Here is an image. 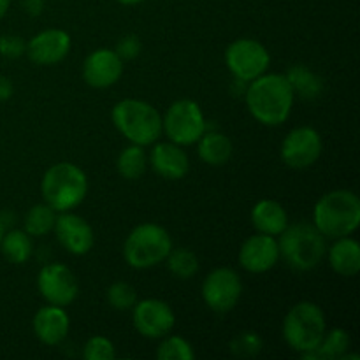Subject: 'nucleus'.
Here are the masks:
<instances>
[{
  "instance_id": "obj_16",
  "label": "nucleus",
  "mask_w": 360,
  "mask_h": 360,
  "mask_svg": "<svg viewBox=\"0 0 360 360\" xmlns=\"http://www.w3.org/2000/svg\"><path fill=\"white\" fill-rule=\"evenodd\" d=\"M280 260L278 239L267 234H253L239 248V264L245 271L262 274L273 269Z\"/></svg>"
},
{
  "instance_id": "obj_36",
  "label": "nucleus",
  "mask_w": 360,
  "mask_h": 360,
  "mask_svg": "<svg viewBox=\"0 0 360 360\" xmlns=\"http://www.w3.org/2000/svg\"><path fill=\"white\" fill-rule=\"evenodd\" d=\"M14 86L6 76H0V101H9L13 97Z\"/></svg>"
},
{
  "instance_id": "obj_21",
  "label": "nucleus",
  "mask_w": 360,
  "mask_h": 360,
  "mask_svg": "<svg viewBox=\"0 0 360 360\" xmlns=\"http://www.w3.org/2000/svg\"><path fill=\"white\" fill-rule=\"evenodd\" d=\"M327 257L333 271L340 276L352 278L360 271V245L357 239L345 236L334 239V245L327 248Z\"/></svg>"
},
{
  "instance_id": "obj_15",
  "label": "nucleus",
  "mask_w": 360,
  "mask_h": 360,
  "mask_svg": "<svg viewBox=\"0 0 360 360\" xmlns=\"http://www.w3.org/2000/svg\"><path fill=\"white\" fill-rule=\"evenodd\" d=\"M70 46H72V41L65 30L48 28V30L39 32L27 42L25 53L37 65H55V63L65 60L70 51Z\"/></svg>"
},
{
  "instance_id": "obj_26",
  "label": "nucleus",
  "mask_w": 360,
  "mask_h": 360,
  "mask_svg": "<svg viewBox=\"0 0 360 360\" xmlns=\"http://www.w3.org/2000/svg\"><path fill=\"white\" fill-rule=\"evenodd\" d=\"M116 169H118V174L129 181L139 179L148 169V153L144 151V146L130 144L125 150H122L116 160Z\"/></svg>"
},
{
  "instance_id": "obj_34",
  "label": "nucleus",
  "mask_w": 360,
  "mask_h": 360,
  "mask_svg": "<svg viewBox=\"0 0 360 360\" xmlns=\"http://www.w3.org/2000/svg\"><path fill=\"white\" fill-rule=\"evenodd\" d=\"M141 49H143V46H141L139 37L134 34H129V35H125V37L120 39L118 44H116L115 51L118 53V56L122 60H134L139 56Z\"/></svg>"
},
{
  "instance_id": "obj_6",
  "label": "nucleus",
  "mask_w": 360,
  "mask_h": 360,
  "mask_svg": "<svg viewBox=\"0 0 360 360\" xmlns=\"http://www.w3.org/2000/svg\"><path fill=\"white\" fill-rule=\"evenodd\" d=\"M283 340L292 350L306 354L319 347L327 330L322 308L311 301H301L292 306L283 319Z\"/></svg>"
},
{
  "instance_id": "obj_19",
  "label": "nucleus",
  "mask_w": 360,
  "mask_h": 360,
  "mask_svg": "<svg viewBox=\"0 0 360 360\" xmlns=\"http://www.w3.org/2000/svg\"><path fill=\"white\" fill-rule=\"evenodd\" d=\"M32 327L41 343L48 345V347H55L60 345L69 334L70 320L67 315L65 308L55 304L42 306L32 320Z\"/></svg>"
},
{
  "instance_id": "obj_39",
  "label": "nucleus",
  "mask_w": 360,
  "mask_h": 360,
  "mask_svg": "<svg viewBox=\"0 0 360 360\" xmlns=\"http://www.w3.org/2000/svg\"><path fill=\"white\" fill-rule=\"evenodd\" d=\"M4 232H6V231H4V227H2V225H0V241H2V236H4Z\"/></svg>"
},
{
  "instance_id": "obj_5",
  "label": "nucleus",
  "mask_w": 360,
  "mask_h": 360,
  "mask_svg": "<svg viewBox=\"0 0 360 360\" xmlns=\"http://www.w3.org/2000/svg\"><path fill=\"white\" fill-rule=\"evenodd\" d=\"M116 130L132 144L150 146L162 136V116L150 102L123 98L111 111Z\"/></svg>"
},
{
  "instance_id": "obj_31",
  "label": "nucleus",
  "mask_w": 360,
  "mask_h": 360,
  "mask_svg": "<svg viewBox=\"0 0 360 360\" xmlns=\"http://www.w3.org/2000/svg\"><path fill=\"white\" fill-rule=\"evenodd\" d=\"M83 357L86 360H112L116 357L115 345L105 336H94L84 343Z\"/></svg>"
},
{
  "instance_id": "obj_24",
  "label": "nucleus",
  "mask_w": 360,
  "mask_h": 360,
  "mask_svg": "<svg viewBox=\"0 0 360 360\" xmlns=\"http://www.w3.org/2000/svg\"><path fill=\"white\" fill-rule=\"evenodd\" d=\"M0 252L6 257L7 262L21 264L28 262V259L34 253V245H32L30 236L25 231H18V229H9L4 232L2 241H0Z\"/></svg>"
},
{
  "instance_id": "obj_11",
  "label": "nucleus",
  "mask_w": 360,
  "mask_h": 360,
  "mask_svg": "<svg viewBox=\"0 0 360 360\" xmlns=\"http://www.w3.org/2000/svg\"><path fill=\"white\" fill-rule=\"evenodd\" d=\"M37 290L48 304L67 308L79 295V283L65 264L51 262L39 271Z\"/></svg>"
},
{
  "instance_id": "obj_13",
  "label": "nucleus",
  "mask_w": 360,
  "mask_h": 360,
  "mask_svg": "<svg viewBox=\"0 0 360 360\" xmlns=\"http://www.w3.org/2000/svg\"><path fill=\"white\" fill-rule=\"evenodd\" d=\"M132 309L134 327L148 340H162L174 329V311L162 299H144L136 302Z\"/></svg>"
},
{
  "instance_id": "obj_12",
  "label": "nucleus",
  "mask_w": 360,
  "mask_h": 360,
  "mask_svg": "<svg viewBox=\"0 0 360 360\" xmlns=\"http://www.w3.org/2000/svg\"><path fill=\"white\" fill-rule=\"evenodd\" d=\"M323 150L322 137L313 127L290 130L281 143V160L292 169H308L320 158Z\"/></svg>"
},
{
  "instance_id": "obj_28",
  "label": "nucleus",
  "mask_w": 360,
  "mask_h": 360,
  "mask_svg": "<svg viewBox=\"0 0 360 360\" xmlns=\"http://www.w3.org/2000/svg\"><path fill=\"white\" fill-rule=\"evenodd\" d=\"M165 262L172 276L179 280H190L199 271V259L195 253L186 248H172L165 257Z\"/></svg>"
},
{
  "instance_id": "obj_7",
  "label": "nucleus",
  "mask_w": 360,
  "mask_h": 360,
  "mask_svg": "<svg viewBox=\"0 0 360 360\" xmlns=\"http://www.w3.org/2000/svg\"><path fill=\"white\" fill-rule=\"evenodd\" d=\"M172 250L169 232L158 224H141L123 243V259L134 269H150L165 260Z\"/></svg>"
},
{
  "instance_id": "obj_32",
  "label": "nucleus",
  "mask_w": 360,
  "mask_h": 360,
  "mask_svg": "<svg viewBox=\"0 0 360 360\" xmlns=\"http://www.w3.org/2000/svg\"><path fill=\"white\" fill-rule=\"evenodd\" d=\"M264 343L259 334L243 333L236 336L231 343V352L238 357H253L262 350Z\"/></svg>"
},
{
  "instance_id": "obj_35",
  "label": "nucleus",
  "mask_w": 360,
  "mask_h": 360,
  "mask_svg": "<svg viewBox=\"0 0 360 360\" xmlns=\"http://www.w3.org/2000/svg\"><path fill=\"white\" fill-rule=\"evenodd\" d=\"M23 9L30 16H39L44 11V0H23Z\"/></svg>"
},
{
  "instance_id": "obj_10",
  "label": "nucleus",
  "mask_w": 360,
  "mask_h": 360,
  "mask_svg": "<svg viewBox=\"0 0 360 360\" xmlns=\"http://www.w3.org/2000/svg\"><path fill=\"white\" fill-rule=\"evenodd\" d=\"M243 294L241 276L231 267H217L202 283V299L214 313H227L236 308Z\"/></svg>"
},
{
  "instance_id": "obj_2",
  "label": "nucleus",
  "mask_w": 360,
  "mask_h": 360,
  "mask_svg": "<svg viewBox=\"0 0 360 360\" xmlns=\"http://www.w3.org/2000/svg\"><path fill=\"white\" fill-rule=\"evenodd\" d=\"M313 225L327 239L352 236L360 225V199L352 190H333L316 200Z\"/></svg>"
},
{
  "instance_id": "obj_29",
  "label": "nucleus",
  "mask_w": 360,
  "mask_h": 360,
  "mask_svg": "<svg viewBox=\"0 0 360 360\" xmlns=\"http://www.w3.org/2000/svg\"><path fill=\"white\" fill-rule=\"evenodd\" d=\"M158 360H193V347L181 336H164V341L157 348Z\"/></svg>"
},
{
  "instance_id": "obj_20",
  "label": "nucleus",
  "mask_w": 360,
  "mask_h": 360,
  "mask_svg": "<svg viewBox=\"0 0 360 360\" xmlns=\"http://www.w3.org/2000/svg\"><path fill=\"white\" fill-rule=\"evenodd\" d=\"M252 224L257 232L267 236H278L287 229L288 213L278 200L262 199L253 206L252 210Z\"/></svg>"
},
{
  "instance_id": "obj_22",
  "label": "nucleus",
  "mask_w": 360,
  "mask_h": 360,
  "mask_svg": "<svg viewBox=\"0 0 360 360\" xmlns=\"http://www.w3.org/2000/svg\"><path fill=\"white\" fill-rule=\"evenodd\" d=\"M197 143H199V148H197L199 158L204 164L213 165V167L227 164L234 153L232 141L221 132H207L206 130Z\"/></svg>"
},
{
  "instance_id": "obj_30",
  "label": "nucleus",
  "mask_w": 360,
  "mask_h": 360,
  "mask_svg": "<svg viewBox=\"0 0 360 360\" xmlns=\"http://www.w3.org/2000/svg\"><path fill=\"white\" fill-rule=\"evenodd\" d=\"M105 297L111 308L118 309V311H127V309H132L134 304L137 302V294L136 288L132 287L127 281H116L105 292Z\"/></svg>"
},
{
  "instance_id": "obj_8",
  "label": "nucleus",
  "mask_w": 360,
  "mask_h": 360,
  "mask_svg": "<svg viewBox=\"0 0 360 360\" xmlns=\"http://www.w3.org/2000/svg\"><path fill=\"white\" fill-rule=\"evenodd\" d=\"M162 129L171 143L179 146H190L200 139L207 130L206 118L195 101L181 98L169 105L167 112L162 118Z\"/></svg>"
},
{
  "instance_id": "obj_1",
  "label": "nucleus",
  "mask_w": 360,
  "mask_h": 360,
  "mask_svg": "<svg viewBox=\"0 0 360 360\" xmlns=\"http://www.w3.org/2000/svg\"><path fill=\"white\" fill-rule=\"evenodd\" d=\"M294 98L285 74H262L250 81L245 91L250 115L266 127L283 125L294 108Z\"/></svg>"
},
{
  "instance_id": "obj_37",
  "label": "nucleus",
  "mask_w": 360,
  "mask_h": 360,
  "mask_svg": "<svg viewBox=\"0 0 360 360\" xmlns=\"http://www.w3.org/2000/svg\"><path fill=\"white\" fill-rule=\"evenodd\" d=\"M9 6H11V0H0V20H2V18L7 14Z\"/></svg>"
},
{
  "instance_id": "obj_3",
  "label": "nucleus",
  "mask_w": 360,
  "mask_h": 360,
  "mask_svg": "<svg viewBox=\"0 0 360 360\" xmlns=\"http://www.w3.org/2000/svg\"><path fill=\"white\" fill-rule=\"evenodd\" d=\"M280 257L295 271H311L327 253V238L308 221L288 224L278 236Z\"/></svg>"
},
{
  "instance_id": "obj_17",
  "label": "nucleus",
  "mask_w": 360,
  "mask_h": 360,
  "mask_svg": "<svg viewBox=\"0 0 360 360\" xmlns=\"http://www.w3.org/2000/svg\"><path fill=\"white\" fill-rule=\"evenodd\" d=\"M123 74V60L115 49H95L84 58L83 77L88 86L109 88L120 81Z\"/></svg>"
},
{
  "instance_id": "obj_4",
  "label": "nucleus",
  "mask_w": 360,
  "mask_h": 360,
  "mask_svg": "<svg viewBox=\"0 0 360 360\" xmlns=\"http://www.w3.org/2000/svg\"><path fill=\"white\" fill-rule=\"evenodd\" d=\"M41 192L44 202L56 213L72 211L86 197L88 178L76 164L58 162L42 176Z\"/></svg>"
},
{
  "instance_id": "obj_23",
  "label": "nucleus",
  "mask_w": 360,
  "mask_h": 360,
  "mask_svg": "<svg viewBox=\"0 0 360 360\" xmlns=\"http://www.w3.org/2000/svg\"><path fill=\"white\" fill-rule=\"evenodd\" d=\"M348 348H350V336L345 329L336 327V329L326 330L319 347L315 350L301 354V357L306 360H341V357L348 352Z\"/></svg>"
},
{
  "instance_id": "obj_38",
  "label": "nucleus",
  "mask_w": 360,
  "mask_h": 360,
  "mask_svg": "<svg viewBox=\"0 0 360 360\" xmlns=\"http://www.w3.org/2000/svg\"><path fill=\"white\" fill-rule=\"evenodd\" d=\"M118 2L122 4V6H136V4L143 2V0H118Z\"/></svg>"
},
{
  "instance_id": "obj_33",
  "label": "nucleus",
  "mask_w": 360,
  "mask_h": 360,
  "mask_svg": "<svg viewBox=\"0 0 360 360\" xmlns=\"http://www.w3.org/2000/svg\"><path fill=\"white\" fill-rule=\"evenodd\" d=\"M27 49V42L20 35H2L0 37V55L6 58H20Z\"/></svg>"
},
{
  "instance_id": "obj_14",
  "label": "nucleus",
  "mask_w": 360,
  "mask_h": 360,
  "mask_svg": "<svg viewBox=\"0 0 360 360\" xmlns=\"http://www.w3.org/2000/svg\"><path fill=\"white\" fill-rule=\"evenodd\" d=\"M53 231H55L60 245L72 255H86L95 245V234L91 225L83 217L70 213V211L56 214Z\"/></svg>"
},
{
  "instance_id": "obj_27",
  "label": "nucleus",
  "mask_w": 360,
  "mask_h": 360,
  "mask_svg": "<svg viewBox=\"0 0 360 360\" xmlns=\"http://www.w3.org/2000/svg\"><path fill=\"white\" fill-rule=\"evenodd\" d=\"M56 221V211L51 210L48 204H35L30 207L23 221V231L27 232L30 238H42V236L49 234L55 227Z\"/></svg>"
},
{
  "instance_id": "obj_18",
  "label": "nucleus",
  "mask_w": 360,
  "mask_h": 360,
  "mask_svg": "<svg viewBox=\"0 0 360 360\" xmlns=\"http://www.w3.org/2000/svg\"><path fill=\"white\" fill-rule=\"evenodd\" d=\"M148 162L158 176H162L164 179H171V181L185 178L190 171V160L186 151L183 150V146L171 143V141L155 144Z\"/></svg>"
},
{
  "instance_id": "obj_9",
  "label": "nucleus",
  "mask_w": 360,
  "mask_h": 360,
  "mask_svg": "<svg viewBox=\"0 0 360 360\" xmlns=\"http://www.w3.org/2000/svg\"><path fill=\"white\" fill-rule=\"evenodd\" d=\"M225 63L232 76L243 83L257 79L267 72L271 55L262 42L255 39H238L225 49Z\"/></svg>"
},
{
  "instance_id": "obj_25",
  "label": "nucleus",
  "mask_w": 360,
  "mask_h": 360,
  "mask_svg": "<svg viewBox=\"0 0 360 360\" xmlns=\"http://www.w3.org/2000/svg\"><path fill=\"white\" fill-rule=\"evenodd\" d=\"M287 81L290 83L294 95H301L302 98H316L323 90V83L311 69L301 65H292L285 74Z\"/></svg>"
}]
</instances>
